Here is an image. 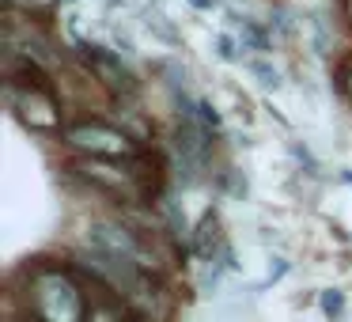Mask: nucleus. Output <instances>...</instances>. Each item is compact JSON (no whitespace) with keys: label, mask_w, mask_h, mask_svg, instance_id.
Listing matches in <instances>:
<instances>
[{"label":"nucleus","mask_w":352,"mask_h":322,"mask_svg":"<svg viewBox=\"0 0 352 322\" xmlns=\"http://www.w3.org/2000/svg\"><path fill=\"white\" fill-rule=\"evenodd\" d=\"M4 307L34 322H87V281L69 258H31L16 269Z\"/></svg>","instance_id":"1"},{"label":"nucleus","mask_w":352,"mask_h":322,"mask_svg":"<svg viewBox=\"0 0 352 322\" xmlns=\"http://www.w3.org/2000/svg\"><path fill=\"white\" fill-rule=\"evenodd\" d=\"M65 171H69L72 178H80L91 193L114 201L118 208L152 205L144 186H140V178L133 175L129 160H107V155H76L72 152L69 160H65Z\"/></svg>","instance_id":"2"},{"label":"nucleus","mask_w":352,"mask_h":322,"mask_svg":"<svg viewBox=\"0 0 352 322\" xmlns=\"http://www.w3.org/2000/svg\"><path fill=\"white\" fill-rule=\"evenodd\" d=\"M61 144L76 155H107V160H129L137 155L140 140L133 133H125L122 125L107 122V118H80V122H65V129L57 133Z\"/></svg>","instance_id":"3"},{"label":"nucleus","mask_w":352,"mask_h":322,"mask_svg":"<svg viewBox=\"0 0 352 322\" xmlns=\"http://www.w3.org/2000/svg\"><path fill=\"white\" fill-rule=\"evenodd\" d=\"M76 54L84 61V69L95 76V84L110 92V99H133L140 92V80L133 76V69L122 61L118 50L95 46V42H76Z\"/></svg>","instance_id":"4"},{"label":"nucleus","mask_w":352,"mask_h":322,"mask_svg":"<svg viewBox=\"0 0 352 322\" xmlns=\"http://www.w3.org/2000/svg\"><path fill=\"white\" fill-rule=\"evenodd\" d=\"M193 254H197L201 261H220V254L228 250V235H223V224H220V213L216 208H205V216L197 220V228H193V239H190Z\"/></svg>","instance_id":"5"},{"label":"nucleus","mask_w":352,"mask_h":322,"mask_svg":"<svg viewBox=\"0 0 352 322\" xmlns=\"http://www.w3.org/2000/svg\"><path fill=\"white\" fill-rule=\"evenodd\" d=\"M239 31V42H243V50H254V54H273V39H269V31L258 23V19H246V16H235L231 19Z\"/></svg>","instance_id":"6"},{"label":"nucleus","mask_w":352,"mask_h":322,"mask_svg":"<svg viewBox=\"0 0 352 322\" xmlns=\"http://www.w3.org/2000/svg\"><path fill=\"white\" fill-rule=\"evenodd\" d=\"M57 4H65V0H0V8L23 12V16H34V19H42V23H50V19H54Z\"/></svg>","instance_id":"7"},{"label":"nucleus","mask_w":352,"mask_h":322,"mask_svg":"<svg viewBox=\"0 0 352 322\" xmlns=\"http://www.w3.org/2000/svg\"><path fill=\"white\" fill-rule=\"evenodd\" d=\"M140 16H144V27H148V31H155L163 42H170V46H178V31L167 23V16H163L160 8H148V4H144V8H140Z\"/></svg>","instance_id":"8"},{"label":"nucleus","mask_w":352,"mask_h":322,"mask_svg":"<svg viewBox=\"0 0 352 322\" xmlns=\"http://www.w3.org/2000/svg\"><path fill=\"white\" fill-rule=\"evenodd\" d=\"M246 69H250L254 76H258V84H261V87H273V92L280 87V72H276L261 54H258V57H246Z\"/></svg>","instance_id":"9"},{"label":"nucleus","mask_w":352,"mask_h":322,"mask_svg":"<svg viewBox=\"0 0 352 322\" xmlns=\"http://www.w3.org/2000/svg\"><path fill=\"white\" fill-rule=\"evenodd\" d=\"M197 122L205 125L212 137H223V118H220V110H216L208 99H197Z\"/></svg>","instance_id":"10"},{"label":"nucleus","mask_w":352,"mask_h":322,"mask_svg":"<svg viewBox=\"0 0 352 322\" xmlns=\"http://www.w3.org/2000/svg\"><path fill=\"white\" fill-rule=\"evenodd\" d=\"M318 307H322V314H326L329 322H337L344 314V292L341 288H326L318 296Z\"/></svg>","instance_id":"11"},{"label":"nucleus","mask_w":352,"mask_h":322,"mask_svg":"<svg viewBox=\"0 0 352 322\" xmlns=\"http://www.w3.org/2000/svg\"><path fill=\"white\" fill-rule=\"evenodd\" d=\"M239 46H243V42H239V39H231V34H216V54H220L223 61H243Z\"/></svg>","instance_id":"12"},{"label":"nucleus","mask_w":352,"mask_h":322,"mask_svg":"<svg viewBox=\"0 0 352 322\" xmlns=\"http://www.w3.org/2000/svg\"><path fill=\"white\" fill-rule=\"evenodd\" d=\"M288 148H292V155H296V160H299V163H303V167H307V171H311V175H318V163H314V160H311V152H307V148H299V144H296V140H292V144H288Z\"/></svg>","instance_id":"13"},{"label":"nucleus","mask_w":352,"mask_h":322,"mask_svg":"<svg viewBox=\"0 0 352 322\" xmlns=\"http://www.w3.org/2000/svg\"><path fill=\"white\" fill-rule=\"evenodd\" d=\"M288 269H292V266H288L284 258H273V266H269V277H265V284H276L284 273H288Z\"/></svg>","instance_id":"14"},{"label":"nucleus","mask_w":352,"mask_h":322,"mask_svg":"<svg viewBox=\"0 0 352 322\" xmlns=\"http://www.w3.org/2000/svg\"><path fill=\"white\" fill-rule=\"evenodd\" d=\"M337 87H341V95L352 103V69H341V84H337Z\"/></svg>","instance_id":"15"},{"label":"nucleus","mask_w":352,"mask_h":322,"mask_svg":"<svg viewBox=\"0 0 352 322\" xmlns=\"http://www.w3.org/2000/svg\"><path fill=\"white\" fill-rule=\"evenodd\" d=\"M190 4H193L197 12H212V8H220L223 0H190Z\"/></svg>","instance_id":"16"},{"label":"nucleus","mask_w":352,"mask_h":322,"mask_svg":"<svg viewBox=\"0 0 352 322\" xmlns=\"http://www.w3.org/2000/svg\"><path fill=\"white\" fill-rule=\"evenodd\" d=\"M125 322H152V319H144V314H137V311H133V314H129V319H125Z\"/></svg>","instance_id":"17"},{"label":"nucleus","mask_w":352,"mask_h":322,"mask_svg":"<svg viewBox=\"0 0 352 322\" xmlns=\"http://www.w3.org/2000/svg\"><path fill=\"white\" fill-rule=\"evenodd\" d=\"M344 19L352 23V0H344Z\"/></svg>","instance_id":"18"},{"label":"nucleus","mask_w":352,"mask_h":322,"mask_svg":"<svg viewBox=\"0 0 352 322\" xmlns=\"http://www.w3.org/2000/svg\"><path fill=\"white\" fill-rule=\"evenodd\" d=\"M65 4H69V0H65Z\"/></svg>","instance_id":"19"}]
</instances>
